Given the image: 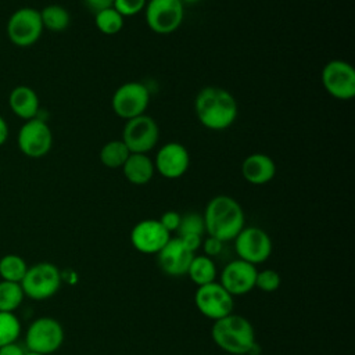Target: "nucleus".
Masks as SVG:
<instances>
[{
  "label": "nucleus",
  "instance_id": "12",
  "mask_svg": "<svg viewBox=\"0 0 355 355\" xmlns=\"http://www.w3.org/2000/svg\"><path fill=\"white\" fill-rule=\"evenodd\" d=\"M234 250L239 259L252 265L265 262L272 252V240L261 227H243L234 237Z\"/></svg>",
  "mask_w": 355,
  "mask_h": 355
},
{
  "label": "nucleus",
  "instance_id": "7",
  "mask_svg": "<svg viewBox=\"0 0 355 355\" xmlns=\"http://www.w3.org/2000/svg\"><path fill=\"white\" fill-rule=\"evenodd\" d=\"M25 341L28 349L32 352L43 355L53 354L64 341L62 326L54 318H37L28 327Z\"/></svg>",
  "mask_w": 355,
  "mask_h": 355
},
{
  "label": "nucleus",
  "instance_id": "10",
  "mask_svg": "<svg viewBox=\"0 0 355 355\" xmlns=\"http://www.w3.org/2000/svg\"><path fill=\"white\" fill-rule=\"evenodd\" d=\"M194 302L197 309L212 320L230 315L234 308L233 295L216 282L198 286L194 294Z\"/></svg>",
  "mask_w": 355,
  "mask_h": 355
},
{
  "label": "nucleus",
  "instance_id": "16",
  "mask_svg": "<svg viewBox=\"0 0 355 355\" xmlns=\"http://www.w3.org/2000/svg\"><path fill=\"white\" fill-rule=\"evenodd\" d=\"M257 273L258 270L255 265L243 259H234L223 268L220 273V284L232 295H243L255 287Z\"/></svg>",
  "mask_w": 355,
  "mask_h": 355
},
{
  "label": "nucleus",
  "instance_id": "25",
  "mask_svg": "<svg viewBox=\"0 0 355 355\" xmlns=\"http://www.w3.org/2000/svg\"><path fill=\"white\" fill-rule=\"evenodd\" d=\"M123 24L125 18L114 7L104 8L94 14V25L104 35H116L122 31Z\"/></svg>",
  "mask_w": 355,
  "mask_h": 355
},
{
  "label": "nucleus",
  "instance_id": "1",
  "mask_svg": "<svg viewBox=\"0 0 355 355\" xmlns=\"http://www.w3.org/2000/svg\"><path fill=\"white\" fill-rule=\"evenodd\" d=\"M198 122L209 130H225L237 118V101L230 92L218 86L201 89L194 100Z\"/></svg>",
  "mask_w": 355,
  "mask_h": 355
},
{
  "label": "nucleus",
  "instance_id": "18",
  "mask_svg": "<svg viewBox=\"0 0 355 355\" xmlns=\"http://www.w3.org/2000/svg\"><path fill=\"white\" fill-rule=\"evenodd\" d=\"M241 175L248 183L262 186L275 178L276 164L269 155L263 153H254L244 158L241 164Z\"/></svg>",
  "mask_w": 355,
  "mask_h": 355
},
{
  "label": "nucleus",
  "instance_id": "33",
  "mask_svg": "<svg viewBox=\"0 0 355 355\" xmlns=\"http://www.w3.org/2000/svg\"><path fill=\"white\" fill-rule=\"evenodd\" d=\"M82 1H83L85 7L94 14L104 8H110L114 4V0H82Z\"/></svg>",
  "mask_w": 355,
  "mask_h": 355
},
{
  "label": "nucleus",
  "instance_id": "2",
  "mask_svg": "<svg viewBox=\"0 0 355 355\" xmlns=\"http://www.w3.org/2000/svg\"><path fill=\"white\" fill-rule=\"evenodd\" d=\"M205 232L220 241H230L244 227V211L230 196L219 194L211 198L204 211Z\"/></svg>",
  "mask_w": 355,
  "mask_h": 355
},
{
  "label": "nucleus",
  "instance_id": "17",
  "mask_svg": "<svg viewBox=\"0 0 355 355\" xmlns=\"http://www.w3.org/2000/svg\"><path fill=\"white\" fill-rule=\"evenodd\" d=\"M193 257L194 252L186 248L179 237H175L169 239L158 252V265L169 276H183L187 273Z\"/></svg>",
  "mask_w": 355,
  "mask_h": 355
},
{
  "label": "nucleus",
  "instance_id": "37",
  "mask_svg": "<svg viewBox=\"0 0 355 355\" xmlns=\"http://www.w3.org/2000/svg\"><path fill=\"white\" fill-rule=\"evenodd\" d=\"M261 351H262L261 345L255 341V343L250 347V349L247 351V354H245V355H261Z\"/></svg>",
  "mask_w": 355,
  "mask_h": 355
},
{
  "label": "nucleus",
  "instance_id": "32",
  "mask_svg": "<svg viewBox=\"0 0 355 355\" xmlns=\"http://www.w3.org/2000/svg\"><path fill=\"white\" fill-rule=\"evenodd\" d=\"M202 247H204V252H205L207 257H209V258H211V257H216V255L220 254V251H222V248H223V241H220V240H218V239L209 236V237L204 241Z\"/></svg>",
  "mask_w": 355,
  "mask_h": 355
},
{
  "label": "nucleus",
  "instance_id": "8",
  "mask_svg": "<svg viewBox=\"0 0 355 355\" xmlns=\"http://www.w3.org/2000/svg\"><path fill=\"white\" fill-rule=\"evenodd\" d=\"M43 32L40 12L32 7H22L11 14L7 22V35L11 43L19 47L35 44Z\"/></svg>",
  "mask_w": 355,
  "mask_h": 355
},
{
  "label": "nucleus",
  "instance_id": "29",
  "mask_svg": "<svg viewBox=\"0 0 355 355\" xmlns=\"http://www.w3.org/2000/svg\"><path fill=\"white\" fill-rule=\"evenodd\" d=\"M255 287L265 293L276 291L280 287V275L273 269H263L257 273Z\"/></svg>",
  "mask_w": 355,
  "mask_h": 355
},
{
  "label": "nucleus",
  "instance_id": "38",
  "mask_svg": "<svg viewBox=\"0 0 355 355\" xmlns=\"http://www.w3.org/2000/svg\"><path fill=\"white\" fill-rule=\"evenodd\" d=\"M182 3H183V6L184 4H196V3H198V1H201V0H180Z\"/></svg>",
  "mask_w": 355,
  "mask_h": 355
},
{
  "label": "nucleus",
  "instance_id": "11",
  "mask_svg": "<svg viewBox=\"0 0 355 355\" xmlns=\"http://www.w3.org/2000/svg\"><path fill=\"white\" fill-rule=\"evenodd\" d=\"M158 139V125L146 114L126 121L122 132V141L126 144L130 153L147 154L155 147Z\"/></svg>",
  "mask_w": 355,
  "mask_h": 355
},
{
  "label": "nucleus",
  "instance_id": "20",
  "mask_svg": "<svg viewBox=\"0 0 355 355\" xmlns=\"http://www.w3.org/2000/svg\"><path fill=\"white\" fill-rule=\"evenodd\" d=\"M10 108L21 119L29 121L37 116L39 112V97L29 86H17L10 93Z\"/></svg>",
  "mask_w": 355,
  "mask_h": 355
},
{
  "label": "nucleus",
  "instance_id": "28",
  "mask_svg": "<svg viewBox=\"0 0 355 355\" xmlns=\"http://www.w3.org/2000/svg\"><path fill=\"white\" fill-rule=\"evenodd\" d=\"M178 232H179V236H183V234L202 236V233L205 232L202 215H200L197 212H189L186 215H182Z\"/></svg>",
  "mask_w": 355,
  "mask_h": 355
},
{
  "label": "nucleus",
  "instance_id": "35",
  "mask_svg": "<svg viewBox=\"0 0 355 355\" xmlns=\"http://www.w3.org/2000/svg\"><path fill=\"white\" fill-rule=\"evenodd\" d=\"M0 355H25V351L17 343H11L0 347Z\"/></svg>",
  "mask_w": 355,
  "mask_h": 355
},
{
  "label": "nucleus",
  "instance_id": "39",
  "mask_svg": "<svg viewBox=\"0 0 355 355\" xmlns=\"http://www.w3.org/2000/svg\"><path fill=\"white\" fill-rule=\"evenodd\" d=\"M25 355H43V354H37V352H32V351H28V352H25Z\"/></svg>",
  "mask_w": 355,
  "mask_h": 355
},
{
  "label": "nucleus",
  "instance_id": "15",
  "mask_svg": "<svg viewBox=\"0 0 355 355\" xmlns=\"http://www.w3.org/2000/svg\"><path fill=\"white\" fill-rule=\"evenodd\" d=\"M190 165V155L187 148L178 143L169 141L164 144L155 155L154 168L166 179H178L183 176Z\"/></svg>",
  "mask_w": 355,
  "mask_h": 355
},
{
  "label": "nucleus",
  "instance_id": "31",
  "mask_svg": "<svg viewBox=\"0 0 355 355\" xmlns=\"http://www.w3.org/2000/svg\"><path fill=\"white\" fill-rule=\"evenodd\" d=\"M180 219H182V215L178 214L176 211H166V212L162 214L161 219H158V220L171 233V232L178 230V227L180 225Z\"/></svg>",
  "mask_w": 355,
  "mask_h": 355
},
{
  "label": "nucleus",
  "instance_id": "9",
  "mask_svg": "<svg viewBox=\"0 0 355 355\" xmlns=\"http://www.w3.org/2000/svg\"><path fill=\"white\" fill-rule=\"evenodd\" d=\"M324 90L337 100L355 97V69L344 60H331L322 69Z\"/></svg>",
  "mask_w": 355,
  "mask_h": 355
},
{
  "label": "nucleus",
  "instance_id": "23",
  "mask_svg": "<svg viewBox=\"0 0 355 355\" xmlns=\"http://www.w3.org/2000/svg\"><path fill=\"white\" fill-rule=\"evenodd\" d=\"M39 12L43 29H49L51 32H62L69 26V12L60 4H49Z\"/></svg>",
  "mask_w": 355,
  "mask_h": 355
},
{
  "label": "nucleus",
  "instance_id": "24",
  "mask_svg": "<svg viewBox=\"0 0 355 355\" xmlns=\"http://www.w3.org/2000/svg\"><path fill=\"white\" fill-rule=\"evenodd\" d=\"M28 270V265L22 257L17 254H7L0 258V277L6 282L21 283L25 273Z\"/></svg>",
  "mask_w": 355,
  "mask_h": 355
},
{
  "label": "nucleus",
  "instance_id": "21",
  "mask_svg": "<svg viewBox=\"0 0 355 355\" xmlns=\"http://www.w3.org/2000/svg\"><path fill=\"white\" fill-rule=\"evenodd\" d=\"M189 277L197 284V286H204L208 283L215 282L216 279V266L214 261L207 257V255H194L189 270H187Z\"/></svg>",
  "mask_w": 355,
  "mask_h": 355
},
{
  "label": "nucleus",
  "instance_id": "4",
  "mask_svg": "<svg viewBox=\"0 0 355 355\" xmlns=\"http://www.w3.org/2000/svg\"><path fill=\"white\" fill-rule=\"evenodd\" d=\"M19 284L26 297L35 301H43L60 290L61 273L54 263L39 262L28 268Z\"/></svg>",
  "mask_w": 355,
  "mask_h": 355
},
{
  "label": "nucleus",
  "instance_id": "34",
  "mask_svg": "<svg viewBox=\"0 0 355 355\" xmlns=\"http://www.w3.org/2000/svg\"><path fill=\"white\" fill-rule=\"evenodd\" d=\"M178 237L182 240V243L186 245V248H189L191 252L198 250L201 245V236H198V234H183V236H178Z\"/></svg>",
  "mask_w": 355,
  "mask_h": 355
},
{
  "label": "nucleus",
  "instance_id": "27",
  "mask_svg": "<svg viewBox=\"0 0 355 355\" xmlns=\"http://www.w3.org/2000/svg\"><path fill=\"white\" fill-rule=\"evenodd\" d=\"M21 334V322L14 312H0V347L15 343Z\"/></svg>",
  "mask_w": 355,
  "mask_h": 355
},
{
  "label": "nucleus",
  "instance_id": "30",
  "mask_svg": "<svg viewBox=\"0 0 355 355\" xmlns=\"http://www.w3.org/2000/svg\"><path fill=\"white\" fill-rule=\"evenodd\" d=\"M147 0H114L112 7L125 18L137 15L144 10Z\"/></svg>",
  "mask_w": 355,
  "mask_h": 355
},
{
  "label": "nucleus",
  "instance_id": "19",
  "mask_svg": "<svg viewBox=\"0 0 355 355\" xmlns=\"http://www.w3.org/2000/svg\"><path fill=\"white\" fill-rule=\"evenodd\" d=\"M123 176L128 182L136 186L147 184L155 172L154 161L147 154L130 153L125 164L122 165Z\"/></svg>",
  "mask_w": 355,
  "mask_h": 355
},
{
  "label": "nucleus",
  "instance_id": "6",
  "mask_svg": "<svg viewBox=\"0 0 355 355\" xmlns=\"http://www.w3.org/2000/svg\"><path fill=\"white\" fill-rule=\"evenodd\" d=\"M148 104H150V92L147 86L136 80L121 85L114 92L111 98V107L114 112L125 121L143 115Z\"/></svg>",
  "mask_w": 355,
  "mask_h": 355
},
{
  "label": "nucleus",
  "instance_id": "22",
  "mask_svg": "<svg viewBox=\"0 0 355 355\" xmlns=\"http://www.w3.org/2000/svg\"><path fill=\"white\" fill-rule=\"evenodd\" d=\"M130 151L126 147V144L122 141V139L119 140H110L107 141L100 153V162L111 169H116V168H122V165L125 164V161L128 159Z\"/></svg>",
  "mask_w": 355,
  "mask_h": 355
},
{
  "label": "nucleus",
  "instance_id": "26",
  "mask_svg": "<svg viewBox=\"0 0 355 355\" xmlns=\"http://www.w3.org/2000/svg\"><path fill=\"white\" fill-rule=\"evenodd\" d=\"M24 297L19 283L0 282V312H14L24 301Z\"/></svg>",
  "mask_w": 355,
  "mask_h": 355
},
{
  "label": "nucleus",
  "instance_id": "5",
  "mask_svg": "<svg viewBox=\"0 0 355 355\" xmlns=\"http://www.w3.org/2000/svg\"><path fill=\"white\" fill-rule=\"evenodd\" d=\"M184 17L180 0H148L144 7L147 26L158 35H169L179 29Z\"/></svg>",
  "mask_w": 355,
  "mask_h": 355
},
{
  "label": "nucleus",
  "instance_id": "13",
  "mask_svg": "<svg viewBox=\"0 0 355 355\" xmlns=\"http://www.w3.org/2000/svg\"><path fill=\"white\" fill-rule=\"evenodd\" d=\"M17 140L22 154L31 158H40L51 150L53 133L46 121L36 116L25 121L18 132Z\"/></svg>",
  "mask_w": 355,
  "mask_h": 355
},
{
  "label": "nucleus",
  "instance_id": "14",
  "mask_svg": "<svg viewBox=\"0 0 355 355\" xmlns=\"http://www.w3.org/2000/svg\"><path fill=\"white\" fill-rule=\"evenodd\" d=\"M169 239L171 233L157 219L140 220L130 232V243L141 254H158Z\"/></svg>",
  "mask_w": 355,
  "mask_h": 355
},
{
  "label": "nucleus",
  "instance_id": "36",
  "mask_svg": "<svg viewBox=\"0 0 355 355\" xmlns=\"http://www.w3.org/2000/svg\"><path fill=\"white\" fill-rule=\"evenodd\" d=\"M7 137H8V126L4 118L0 115V146L6 143Z\"/></svg>",
  "mask_w": 355,
  "mask_h": 355
},
{
  "label": "nucleus",
  "instance_id": "3",
  "mask_svg": "<svg viewBox=\"0 0 355 355\" xmlns=\"http://www.w3.org/2000/svg\"><path fill=\"white\" fill-rule=\"evenodd\" d=\"M211 336L219 348L232 355H245L255 343V333L250 320L234 313L215 320Z\"/></svg>",
  "mask_w": 355,
  "mask_h": 355
}]
</instances>
